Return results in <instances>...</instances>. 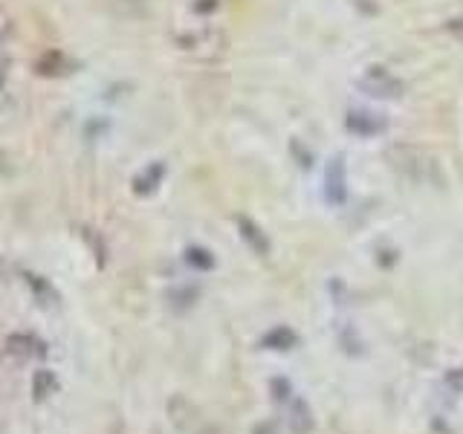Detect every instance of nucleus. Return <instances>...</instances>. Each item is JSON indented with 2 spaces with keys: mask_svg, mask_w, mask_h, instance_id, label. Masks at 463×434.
<instances>
[{
  "mask_svg": "<svg viewBox=\"0 0 463 434\" xmlns=\"http://www.w3.org/2000/svg\"><path fill=\"white\" fill-rule=\"evenodd\" d=\"M359 87L368 96H380V99H394L402 93V81L385 67H368L365 72H362Z\"/></svg>",
  "mask_w": 463,
  "mask_h": 434,
  "instance_id": "nucleus-1",
  "label": "nucleus"
},
{
  "mask_svg": "<svg viewBox=\"0 0 463 434\" xmlns=\"http://www.w3.org/2000/svg\"><path fill=\"white\" fill-rule=\"evenodd\" d=\"M4 354L12 362H29L33 356H43V342L35 339L33 333H12V336L4 342Z\"/></svg>",
  "mask_w": 463,
  "mask_h": 434,
  "instance_id": "nucleus-2",
  "label": "nucleus"
},
{
  "mask_svg": "<svg viewBox=\"0 0 463 434\" xmlns=\"http://www.w3.org/2000/svg\"><path fill=\"white\" fill-rule=\"evenodd\" d=\"M287 423L289 429H293V434H307L313 429V420H310V409L307 402H304L301 397H293L287 402Z\"/></svg>",
  "mask_w": 463,
  "mask_h": 434,
  "instance_id": "nucleus-3",
  "label": "nucleus"
},
{
  "mask_svg": "<svg viewBox=\"0 0 463 434\" xmlns=\"http://www.w3.org/2000/svg\"><path fill=\"white\" fill-rule=\"evenodd\" d=\"M296 342H298V336L289 327H275L260 339V344L269 347V351H289V347H296Z\"/></svg>",
  "mask_w": 463,
  "mask_h": 434,
  "instance_id": "nucleus-4",
  "label": "nucleus"
},
{
  "mask_svg": "<svg viewBox=\"0 0 463 434\" xmlns=\"http://www.w3.org/2000/svg\"><path fill=\"white\" fill-rule=\"evenodd\" d=\"M185 260H188V264L200 267V269H212L214 267V258L206 250H188L185 252Z\"/></svg>",
  "mask_w": 463,
  "mask_h": 434,
  "instance_id": "nucleus-5",
  "label": "nucleus"
},
{
  "mask_svg": "<svg viewBox=\"0 0 463 434\" xmlns=\"http://www.w3.org/2000/svg\"><path fill=\"white\" fill-rule=\"evenodd\" d=\"M443 382H446V388H449V391H455V394H460V397H463V368L449 371V373L443 376Z\"/></svg>",
  "mask_w": 463,
  "mask_h": 434,
  "instance_id": "nucleus-6",
  "label": "nucleus"
},
{
  "mask_svg": "<svg viewBox=\"0 0 463 434\" xmlns=\"http://www.w3.org/2000/svg\"><path fill=\"white\" fill-rule=\"evenodd\" d=\"M333 174H336V177H330V174H327V185L336 188V192H339V200H342V197H345V177H342V165H339V163L333 165Z\"/></svg>",
  "mask_w": 463,
  "mask_h": 434,
  "instance_id": "nucleus-7",
  "label": "nucleus"
},
{
  "mask_svg": "<svg viewBox=\"0 0 463 434\" xmlns=\"http://www.w3.org/2000/svg\"><path fill=\"white\" fill-rule=\"evenodd\" d=\"M9 29H12V26H9V21H6V14H4V12H0V43H4V41H6V35H9Z\"/></svg>",
  "mask_w": 463,
  "mask_h": 434,
  "instance_id": "nucleus-8",
  "label": "nucleus"
}]
</instances>
